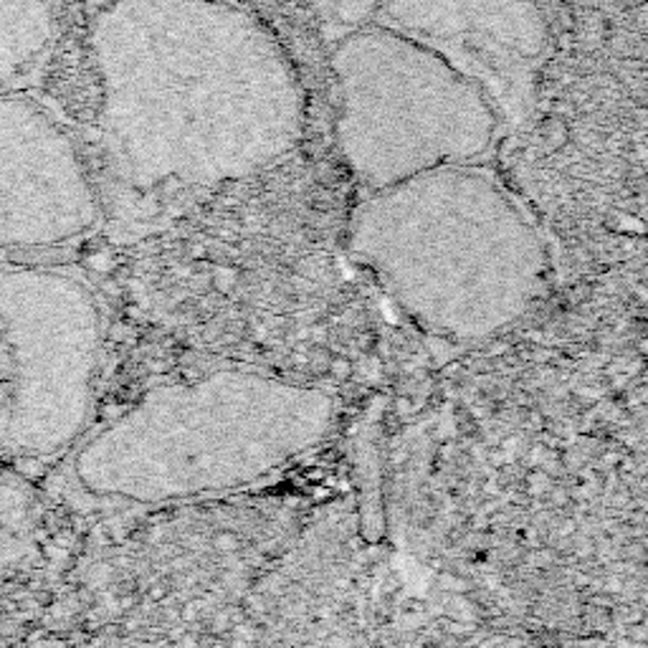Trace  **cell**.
<instances>
[{
	"instance_id": "52a82bcc",
	"label": "cell",
	"mask_w": 648,
	"mask_h": 648,
	"mask_svg": "<svg viewBox=\"0 0 648 648\" xmlns=\"http://www.w3.org/2000/svg\"><path fill=\"white\" fill-rule=\"evenodd\" d=\"M375 23L444 56L499 114L527 112L547 48L539 0H383Z\"/></svg>"
},
{
	"instance_id": "ba28073f",
	"label": "cell",
	"mask_w": 648,
	"mask_h": 648,
	"mask_svg": "<svg viewBox=\"0 0 648 648\" xmlns=\"http://www.w3.org/2000/svg\"><path fill=\"white\" fill-rule=\"evenodd\" d=\"M59 0H0V92L31 77L52 52Z\"/></svg>"
},
{
	"instance_id": "9c48e42d",
	"label": "cell",
	"mask_w": 648,
	"mask_h": 648,
	"mask_svg": "<svg viewBox=\"0 0 648 648\" xmlns=\"http://www.w3.org/2000/svg\"><path fill=\"white\" fill-rule=\"evenodd\" d=\"M315 8L319 26L327 41H340L342 36L371 26L377 19L383 0H309Z\"/></svg>"
},
{
	"instance_id": "8992f818",
	"label": "cell",
	"mask_w": 648,
	"mask_h": 648,
	"mask_svg": "<svg viewBox=\"0 0 648 648\" xmlns=\"http://www.w3.org/2000/svg\"><path fill=\"white\" fill-rule=\"evenodd\" d=\"M104 198L67 127L34 96L0 92V259L84 239Z\"/></svg>"
},
{
	"instance_id": "277c9868",
	"label": "cell",
	"mask_w": 648,
	"mask_h": 648,
	"mask_svg": "<svg viewBox=\"0 0 648 648\" xmlns=\"http://www.w3.org/2000/svg\"><path fill=\"white\" fill-rule=\"evenodd\" d=\"M332 71L342 160L367 191L471 162L494 143L499 112L477 81L383 23L334 41Z\"/></svg>"
},
{
	"instance_id": "6da1fadb",
	"label": "cell",
	"mask_w": 648,
	"mask_h": 648,
	"mask_svg": "<svg viewBox=\"0 0 648 648\" xmlns=\"http://www.w3.org/2000/svg\"><path fill=\"white\" fill-rule=\"evenodd\" d=\"M89 54L106 170L139 203L241 183L305 135L289 56L228 0H106Z\"/></svg>"
},
{
	"instance_id": "7a4b0ae2",
	"label": "cell",
	"mask_w": 648,
	"mask_h": 648,
	"mask_svg": "<svg viewBox=\"0 0 648 648\" xmlns=\"http://www.w3.org/2000/svg\"><path fill=\"white\" fill-rule=\"evenodd\" d=\"M330 393L243 367L155 385L69 454L84 494L162 507L251 487L322 444Z\"/></svg>"
},
{
	"instance_id": "5b68a950",
	"label": "cell",
	"mask_w": 648,
	"mask_h": 648,
	"mask_svg": "<svg viewBox=\"0 0 648 648\" xmlns=\"http://www.w3.org/2000/svg\"><path fill=\"white\" fill-rule=\"evenodd\" d=\"M102 357L104 315L84 278L0 259V458L71 454L92 421Z\"/></svg>"
},
{
	"instance_id": "3957f363",
	"label": "cell",
	"mask_w": 648,
	"mask_h": 648,
	"mask_svg": "<svg viewBox=\"0 0 648 648\" xmlns=\"http://www.w3.org/2000/svg\"><path fill=\"white\" fill-rule=\"evenodd\" d=\"M350 257L425 330L474 342L502 332L547 282V253L487 168L454 162L371 191L352 211Z\"/></svg>"
}]
</instances>
